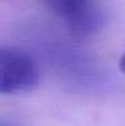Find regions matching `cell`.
<instances>
[{
	"label": "cell",
	"mask_w": 125,
	"mask_h": 126,
	"mask_svg": "<svg viewBox=\"0 0 125 126\" xmlns=\"http://www.w3.org/2000/svg\"><path fill=\"white\" fill-rule=\"evenodd\" d=\"M75 39H85L98 32L104 11L98 0H40Z\"/></svg>",
	"instance_id": "obj_2"
},
{
	"label": "cell",
	"mask_w": 125,
	"mask_h": 126,
	"mask_svg": "<svg viewBox=\"0 0 125 126\" xmlns=\"http://www.w3.org/2000/svg\"><path fill=\"white\" fill-rule=\"evenodd\" d=\"M42 51L53 70L67 82L83 86V83L91 85L97 80L98 73L90 62L83 61L78 51L71 50L69 46L61 43L59 40L46 39L42 42Z\"/></svg>",
	"instance_id": "obj_3"
},
{
	"label": "cell",
	"mask_w": 125,
	"mask_h": 126,
	"mask_svg": "<svg viewBox=\"0 0 125 126\" xmlns=\"http://www.w3.org/2000/svg\"><path fill=\"white\" fill-rule=\"evenodd\" d=\"M118 67H120V70L125 74V52L123 54V56L120 58V63H118Z\"/></svg>",
	"instance_id": "obj_5"
},
{
	"label": "cell",
	"mask_w": 125,
	"mask_h": 126,
	"mask_svg": "<svg viewBox=\"0 0 125 126\" xmlns=\"http://www.w3.org/2000/svg\"><path fill=\"white\" fill-rule=\"evenodd\" d=\"M38 62L26 50L0 44V95L24 94L39 83Z\"/></svg>",
	"instance_id": "obj_1"
},
{
	"label": "cell",
	"mask_w": 125,
	"mask_h": 126,
	"mask_svg": "<svg viewBox=\"0 0 125 126\" xmlns=\"http://www.w3.org/2000/svg\"><path fill=\"white\" fill-rule=\"evenodd\" d=\"M0 126H20L19 124L11 121L8 118H4V117H0Z\"/></svg>",
	"instance_id": "obj_4"
}]
</instances>
